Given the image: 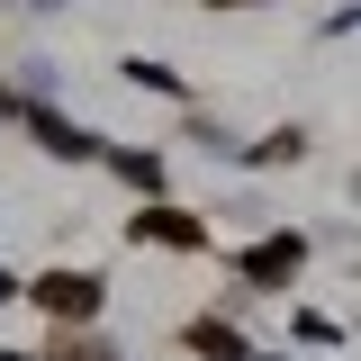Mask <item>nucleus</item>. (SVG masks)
<instances>
[{"instance_id":"obj_3","label":"nucleus","mask_w":361,"mask_h":361,"mask_svg":"<svg viewBox=\"0 0 361 361\" xmlns=\"http://www.w3.org/2000/svg\"><path fill=\"white\" fill-rule=\"evenodd\" d=\"M37 9H54V0H37Z\"/></svg>"},{"instance_id":"obj_1","label":"nucleus","mask_w":361,"mask_h":361,"mask_svg":"<svg viewBox=\"0 0 361 361\" xmlns=\"http://www.w3.org/2000/svg\"><path fill=\"white\" fill-rule=\"evenodd\" d=\"M298 253H307V235H271L244 271H253V280H289V271H298Z\"/></svg>"},{"instance_id":"obj_2","label":"nucleus","mask_w":361,"mask_h":361,"mask_svg":"<svg viewBox=\"0 0 361 361\" xmlns=\"http://www.w3.org/2000/svg\"><path fill=\"white\" fill-rule=\"evenodd\" d=\"M18 118H27V127H37L45 145H54V154H90V135H82V127H63V118H45V109H27V99H18Z\"/></svg>"}]
</instances>
